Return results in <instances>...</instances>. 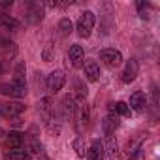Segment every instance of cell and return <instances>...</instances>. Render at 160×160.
I'll use <instances>...</instances> for the list:
<instances>
[{"mask_svg": "<svg viewBox=\"0 0 160 160\" xmlns=\"http://www.w3.org/2000/svg\"><path fill=\"white\" fill-rule=\"evenodd\" d=\"M128 160H145V154H143L141 149H138L136 152H132V154L128 156Z\"/></svg>", "mask_w": 160, "mask_h": 160, "instance_id": "cb8c5ba5", "label": "cell"}, {"mask_svg": "<svg viewBox=\"0 0 160 160\" xmlns=\"http://www.w3.org/2000/svg\"><path fill=\"white\" fill-rule=\"evenodd\" d=\"M23 143H25V134H21L17 130H12L10 134H6L8 149H23Z\"/></svg>", "mask_w": 160, "mask_h": 160, "instance_id": "8fae6325", "label": "cell"}, {"mask_svg": "<svg viewBox=\"0 0 160 160\" xmlns=\"http://www.w3.org/2000/svg\"><path fill=\"white\" fill-rule=\"evenodd\" d=\"M0 6L6 8V6H12V0H4V2H0Z\"/></svg>", "mask_w": 160, "mask_h": 160, "instance_id": "d4e9b609", "label": "cell"}, {"mask_svg": "<svg viewBox=\"0 0 160 160\" xmlns=\"http://www.w3.org/2000/svg\"><path fill=\"white\" fill-rule=\"evenodd\" d=\"M13 81H23L25 83V62H17L15 66V79Z\"/></svg>", "mask_w": 160, "mask_h": 160, "instance_id": "603a6c76", "label": "cell"}, {"mask_svg": "<svg viewBox=\"0 0 160 160\" xmlns=\"http://www.w3.org/2000/svg\"><path fill=\"white\" fill-rule=\"evenodd\" d=\"M119 124H121L119 115L113 111V104H109V115L104 119V132H106V136H113L115 130L119 128Z\"/></svg>", "mask_w": 160, "mask_h": 160, "instance_id": "8992f818", "label": "cell"}, {"mask_svg": "<svg viewBox=\"0 0 160 160\" xmlns=\"http://www.w3.org/2000/svg\"><path fill=\"white\" fill-rule=\"evenodd\" d=\"M113 111H115L117 115L130 117V108H128V104H126V102H117V104H113Z\"/></svg>", "mask_w": 160, "mask_h": 160, "instance_id": "44dd1931", "label": "cell"}, {"mask_svg": "<svg viewBox=\"0 0 160 160\" xmlns=\"http://www.w3.org/2000/svg\"><path fill=\"white\" fill-rule=\"evenodd\" d=\"M25 141H27V145H28V151H30L32 154H38V152L42 151V145H40V141H38L34 136H28V138H25Z\"/></svg>", "mask_w": 160, "mask_h": 160, "instance_id": "ffe728a7", "label": "cell"}, {"mask_svg": "<svg viewBox=\"0 0 160 160\" xmlns=\"http://www.w3.org/2000/svg\"><path fill=\"white\" fill-rule=\"evenodd\" d=\"M94 23H96V17L91 10L83 12L81 17H79L77 21V34L81 36V38H89L92 34V28H94Z\"/></svg>", "mask_w": 160, "mask_h": 160, "instance_id": "6da1fadb", "label": "cell"}, {"mask_svg": "<svg viewBox=\"0 0 160 160\" xmlns=\"http://www.w3.org/2000/svg\"><path fill=\"white\" fill-rule=\"evenodd\" d=\"M0 94L12 96V98H23L27 94V83H23V81L4 83V85H0Z\"/></svg>", "mask_w": 160, "mask_h": 160, "instance_id": "7a4b0ae2", "label": "cell"}, {"mask_svg": "<svg viewBox=\"0 0 160 160\" xmlns=\"http://www.w3.org/2000/svg\"><path fill=\"white\" fill-rule=\"evenodd\" d=\"M4 160H28V152L25 149H10L4 154Z\"/></svg>", "mask_w": 160, "mask_h": 160, "instance_id": "2e32d148", "label": "cell"}, {"mask_svg": "<svg viewBox=\"0 0 160 160\" xmlns=\"http://www.w3.org/2000/svg\"><path fill=\"white\" fill-rule=\"evenodd\" d=\"M100 60L104 66L108 68H117L121 62H122V55L119 49H113V47H108V49H102L100 51Z\"/></svg>", "mask_w": 160, "mask_h": 160, "instance_id": "3957f363", "label": "cell"}, {"mask_svg": "<svg viewBox=\"0 0 160 160\" xmlns=\"http://www.w3.org/2000/svg\"><path fill=\"white\" fill-rule=\"evenodd\" d=\"M83 70H85V77L89 81H98L100 79V66L94 62V60H89V62H83Z\"/></svg>", "mask_w": 160, "mask_h": 160, "instance_id": "4fadbf2b", "label": "cell"}, {"mask_svg": "<svg viewBox=\"0 0 160 160\" xmlns=\"http://www.w3.org/2000/svg\"><path fill=\"white\" fill-rule=\"evenodd\" d=\"M64 83H66V75H64V72H60V70L49 73V75H47V81H45L47 91H49L51 94H57V92L64 87Z\"/></svg>", "mask_w": 160, "mask_h": 160, "instance_id": "277c9868", "label": "cell"}, {"mask_svg": "<svg viewBox=\"0 0 160 160\" xmlns=\"http://www.w3.org/2000/svg\"><path fill=\"white\" fill-rule=\"evenodd\" d=\"M57 30H58V34H60L62 38H66V36H70V32L73 30V25H72V21H70L68 17H64V19H60Z\"/></svg>", "mask_w": 160, "mask_h": 160, "instance_id": "e0dca14e", "label": "cell"}, {"mask_svg": "<svg viewBox=\"0 0 160 160\" xmlns=\"http://www.w3.org/2000/svg\"><path fill=\"white\" fill-rule=\"evenodd\" d=\"M104 152L109 156V160H121V151H119V143L113 136H106V143H104Z\"/></svg>", "mask_w": 160, "mask_h": 160, "instance_id": "9c48e42d", "label": "cell"}, {"mask_svg": "<svg viewBox=\"0 0 160 160\" xmlns=\"http://www.w3.org/2000/svg\"><path fill=\"white\" fill-rule=\"evenodd\" d=\"M79 126H89V108H87V104H81L79 106Z\"/></svg>", "mask_w": 160, "mask_h": 160, "instance_id": "d6986e66", "label": "cell"}, {"mask_svg": "<svg viewBox=\"0 0 160 160\" xmlns=\"http://www.w3.org/2000/svg\"><path fill=\"white\" fill-rule=\"evenodd\" d=\"M2 72H4V66H2V64H0V73H2Z\"/></svg>", "mask_w": 160, "mask_h": 160, "instance_id": "4316f807", "label": "cell"}, {"mask_svg": "<svg viewBox=\"0 0 160 160\" xmlns=\"http://www.w3.org/2000/svg\"><path fill=\"white\" fill-rule=\"evenodd\" d=\"M43 19V6L40 2H32L28 8V23H38Z\"/></svg>", "mask_w": 160, "mask_h": 160, "instance_id": "5bb4252c", "label": "cell"}, {"mask_svg": "<svg viewBox=\"0 0 160 160\" xmlns=\"http://www.w3.org/2000/svg\"><path fill=\"white\" fill-rule=\"evenodd\" d=\"M145 106H147L145 92H141V91H136V92L130 96V102H128V108H130V111H132V109H134V111H143V109H145Z\"/></svg>", "mask_w": 160, "mask_h": 160, "instance_id": "30bf717a", "label": "cell"}, {"mask_svg": "<svg viewBox=\"0 0 160 160\" xmlns=\"http://www.w3.org/2000/svg\"><path fill=\"white\" fill-rule=\"evenodd\" d=\"M138 72H139V66H138V60L136 58H130L121 73V79H122V83H132L134 79L138 77Z\"/></svg>", "mask_w": 160, "mask_h": 160, "instance_id": "52a82bcc", "label": "cell"}, {"mask_svg": "<svg viewBox=\"0 0 160 160\" xmlns=\"http://www.w3.org/2000/svg\"><path fill=\"white\" fill-rule=\"evenodd\" d=\"M4 136H6V134H4V130H2V128H0V138H4Z\"/></svg>", "mask_w": 160, "mask_h": 160, "instance_id": "484cf974", "label": "cell"}, {"mask_svg": "<svg viewBox=\"0 0 160 160\" xmlns=\"http://www.w3.org/2000/svg\"><path fill=\"white\" fill-rule=\"evenodd\" d=\"M25 109H27V106L21 104V102H8V104H2V106H0V117H6V119L19 117Z\"/></svg>", "mask_w": 160, "mask_h": 160, "instance_id": "5b68a950", "label": "cell"}, {"mask_svg": "<svg viewBox=\"0 0 160 160\" xmlns=\"http://www.w3.org/2000/svg\"><path fill=\"white\" fill-rule=\"evenodd\" d=\"M0 27L10 28V30H15V28L19 27V21H17L15 17H12V15H6V13H2V15H0Z\"/></svg>", "mask_w": 160, "mask_h": 160, "instance_id": "ac0fdd59", "label": "cell"}, {"mask_svg": "<svg viewBox=\"0 0 160 160\" xmlns=\"http://www.w3.org/2000/svg\"><path fill=\"white\" fill-rule=\"evenodd\" d=\"M73 149H75L77 156H81V158L87 156V149H85V143H83L81 138H75V139H73Z\"/></svg>", "mask_w": 160, "mask_h": 160, "instance_id": "7402d4cb", "label": "cell"}, {"mask_svg": "<svg viewBox=\"0 0 160 160\" xmlns=\"http://www.w3.org/2000/svg\"><path fill=\"white\" fill-rule=\"evenodd\" d=\"M68 60L73 68H81L83 66V60H85V53H83V47L81 45H72L70 51H68Z\"/></svg>", "mask_w": 160, "mask_h": 160, "instance_id": "ba28073f", "label": "cell"}, {"mask_svg": "<svg viewBox=\"0 0 160 160\" xmlns=\"http://www.w3.org/2000/svg\"><path fill=\"white\" fill-rule=\"evenodd\" d=\"M104 141L102 139H94L92 143H91V147H89V151H87V158L89 160H102L104 158Z\"/></svg>", "mask_w": 160, "mask_h": 160, "instance_id": "7c38bea8", "label": "cell"}, {"mask_svg": "<svg viewBox=\"0 0 160 160\" xmlns=\"http://www.w3.org/2000/svg\"><path fill=\"white\" fill-rule=\"evenodd\" d=\"M73 102H75V98L73 96H64L62 98V119H72L73 117V109H75V106H73Z\"/></svg>", "mask_w": 160, "mask_h": 160, "instance_id": "9a60e30c", "label": "cell"}]
</instances>
